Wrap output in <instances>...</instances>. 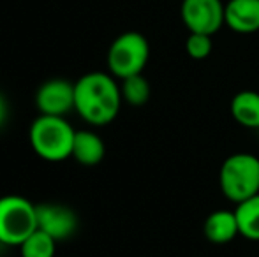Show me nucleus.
I'll return each instance as SVG.
<instances>
[{
  "mask_svg": "<svg viewBox=\"0 0 259 257\" xmlns=\"http://www.w3.org/2000/svg\"><path fill=\"white\" fill-rule=\"evenodd\" d=\"M76 111L92 125H106L116 118L122 92L106 72H89L74 83Z\"/></svg>",
  "mask_w": 259,
  "mask_h": 257,
  "instance_id": "1",
  "label": "nucleus"
},
{
  "mask_svg": "<svg viewBox=\"0 0 259 257\" xmlns=\"http://www.w3.org/2000/svg\"><path fill=\"white\" fill-rule=\"evenodd\" d=\"M76 130L64 117L41 115L30 127V144L45 161L58 162L71 157Z\"/></svg>",
  "mask_w": 259,
  "mask_h": 257,
  "instance_id": "2",
  "label": "nucleus"
},
{
  "mask_svg": "<svg viewBox=\"0 0 259 257\" xmlns=\"http://www.w3.org/2000/svg\"><path fill=\"white\" fill-rule=\"evenodd\" d=\"M221 190L229 201L242 202L259 194V159L252 153H233L222 162Z\"/></svg>",
  "mask_w": 259,
  "mask_h": 257,
  "instance_id": "3",
  "label": "nucleus"
},
{
  "mask_svg": "<svg viewBox=\"0 0 259 257\" xmlns=\"http://www.w3.org/2000/svg\"><path fill=\"white\" fill-rule=\"evenodd\" d=\"M37 229L35 204L21 195L0 197V243L20 247Z\"/></svg>",
  "mask_w": 259,
  "mask_h": 257,
  "instance_id": "4",
  "label": "nucleus"
},
{
  "mask_svg": "<svg viewBox=\"0 0 259 257\" xmlns=\"http://www.w3.org/2000/svg\"><path fill=\"white\" fill-rule=\"evenodd\" d=\"M150 57V46L140 32H123L108 49V67L113 76L123 79L141 74Z\"/></svg>",
  "mask_w": 259,
  "mask_h": 257,
  "instance_id": "5",
  "label": "nucleus"
},
{
  "mask_svg": "<svg viewBox=\"0 0 259 257\" xmlns=\"http://www.w3.org/2000/svg\"><path fill=\"white\" fill-rule=\"evenodd\" d=\"M222 0H182L180 16L189 32L213 35L224 25Z\"/></svg>",
  "mask_w": 259,
  "mask_h": 257,
  "instance_id": "6",
  "label": "nucleus"
},
{
  "mask_svg": "<svg viewBox=\"0 0 259 257\" xmlns=\"http://www.w3.org/2000/svg\"><path fill=\"white\" fill-rule=\"evenodd\" d=\"M37 210V229L45 231L55 241L67 240L78 229V215L74 210L60 202H41Z\"/></svg>",
  "mask_w": 259,
  "mask_h": 257,
  "instance_id": "7",
  "label": "nucleus"
},
{
  "mask_svg": "<svg viewBox=\"0 0 259 257\" xmlns=\"http://www.w3.org/2000/svg\"><path fill=\"white\" fill-rule=\"evenodd\" d=\"M35 104L41 115L64 117L71 110H76L74 85L60 78L48 79L39 86L35 93Z\"/></svg>",
  "mask_w": 259,
  "mask_h": 257,
  "instance_id": "8",
  "label": "nucleus"
},
{
  "mask_svg": "<svg viewBox=\"0 0 259 257\" xmlns=\"http://www.w3.org/2000/svg\"><path fill=\"white\" fill-rule=\"evenodd\" d=\"M224 25L236 34L259 30V0H229L224 7Z\"/></svg>",
  "mask_w": 259,
  "mask_h": 257,
  "instance_id": "9",
  "label": "nucleus"
},
{
  "mask_svg": "<svg viewBox=\"0 0 259 257\" xmlns=\"http://www.w3.org/2000/svg\"><path fill=\"white\" fill-rule=\"evenodd\" d=\"M203 231H205L206 240L215 245H222L235 240L236 234H240L238 220H236L235 212L217 210V212L210 213L205 220Z\"/></svg>",
  "mask_w": 259,
  "mask_h": 257,
  "instance_id": "10",
  "label": "nucleus"
},
{
  "mask_svg": "<svg viewBox=\"0 0 259 257\" xmlns=\"http://www.w3.org/2000/svg\"><path fill=\"white\" fill-rule=\"evenodd\" d=\"M104 141L90 130H76L71 157L83 166H96L104 159Z\"/></svg>",
  "mask_w": 259,
  "mask_h": 257,
  "instance_id": "11",
  "label": "nucleus"
},
{
  "mask_svg": "<svg viewBox=\"0 0 259 257\" xmlns=\"http://www.w3.org/2000/svg\"><path fill=\"white\" fill-rule=\"evenodd\" d=\"M231 115L243 127L259 129V93L254 90L236 93L231 100Z\"/></svg>",
  "mask_w": 259,
  "mask_h": 257,
  "instance_id": "12",
  "label": "nucleus"
},
{
  "mask_svg": "<svg viewBox=\"0 0 259 257\" xmlns=\"http://www.w3.org/2000/svg\"><path fill=\"white\" fill-rule=\"evenodd\" d=\"M240 234L247 240L259 241V194L238 202L235 210Z\"/></svg>",
  "mask_w": 259,
  "mask_h": 257,
  "instance_id": "13",
  "label": "nucleus"
},
{
  "mask_svg": "<svg viewBox=\"0 0 259 257\" xmlns=\"http://www.w3.org/2000/svg\"><path fill=\"white\" fill-rule=\"evenodd\" d=\"M122 99L131 106H145L150 99V83L143 74H134L122 79Z\"/></svg>",
  "mask_w": 259,
  "mask_h": 257,
  "instance_id": "14",
  "label": "nucleus"
},
{
  "mask_svg": "<svg viewBox=\"0 0 259 257\" xmlns=\"http://www.w3.org/2000/svg\"><path fill=\"white\" fill-rule=\"evenodd\" d=\"M57 241L45 231L35 229L23 243L20 245L21 257H53Z\"/></svg>",
  "mask_w": 259,
  "mask_h": 257,
  "instance_id": "15",
  "label": "nucleus"
},
{
  "mask_svg": "<svg viewBox=\"0 0 259 257\" xmlns=\"http://www.w3.org/2000/svg\"><path fill=\"white\" fill-rule=\"evenodd\" d=\"M211 49H213L211 35L194 34V32H191L187 41H185V52H187V55L194 60H205L211 53Z\"/></svg>",
  "mask_w": 259,
  "mask_h": 257,
  "instance_id": "16",
  "label": "nucleus"
},
{
  "mask_svg": "<svg viewBox=\"0 0 259 257\" xmlns=\"http://www.w3.org/2000/svg\"><path fill=\"white\" fill-rule=\"evenodd\" d=\"M7 117H9V104H7L6 97L0 93V129H2L4 124L7 122Z\"/></svg>",
  "mask_w": 259,
  "mask_h": 257,
  "instance_id": "17",
  "label": "nucleus"
}]
</instances>
